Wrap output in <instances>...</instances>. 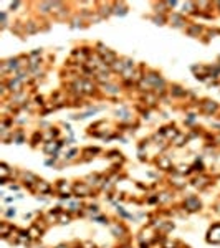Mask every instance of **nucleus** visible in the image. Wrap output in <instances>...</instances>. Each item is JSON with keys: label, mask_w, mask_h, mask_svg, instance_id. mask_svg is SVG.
Here are the masks:
<instances>
[{"label": "nucleus", "mask_w": 220, "mask_h": 248, "mask_svg": "<svg viewBox=\"0 0 220 248\" xmlns=\"http://www.w3.org/2000/svg\"><path fill=\"white\" fill-rule=\"evenodd\" d=\"M104 88H108V93H111V94H116V93H117L116 86H106V85H104Z\"/></svg>", "instance_id": "nucleus-8"}, {"label": "nucleus", "mask_w": 220, "mask_h": 248, "mask_svg": "<svg viewBox=\"0 0 220 248\" xmlns=\"http://www.w3.org/2000/svg\"><path fill=\"white\" fill-rule=\"evenodd\" d=\"M202 109L205 111V113H213V111H217V104L213 103V101H205V103L202 104Z\"/></svg>", "instance_id": "nucleus-4"}, {"label": "nucleus", "mask_w": 220, "mask_h": 248, "mask_svg": "<svg viewBox=\"0 0 220 248\" xmlns=\"http://www.w3.org/2000/svg\"><path fill=\"white\" fill-rule=\"evenodd\" d=\"M175 245L174 243H164V248H174Z\"/></svg>", "instance_id": "nucleus-14"}, {"label": "nucleus", "mask_w": 220, "mask_h": 248, "mask_svg": "<svg viewBox=\"0 0 220 248\" xmlns=\"http://www.w3.org/2000/svg\"><path fill=\"white\" fill-rule=\"evenodd\" d=\"M157 164H159V167H161V169H164V170L170 169V160L167 159V157H159Z\"/></svg>", "instance_id": "nucleus-5"}, {"label": "nucleus", "mask_w": 220, "mask_h": 248, "mask_svg": "<svg viewBox=\"0 0 220 248\" xmlns=\"http://www.w3.org/2000/svg\"><path fill=\"white\" fill-rule=\"evenodd\" d=\"M182 141H184V137H177V141H175V144H177V146L184 144V142H182Z\"/></svg>", "instance_id": "nucleus-13"}, {"label": "nucleus", "mask_w": 220, "mask_h": 248, "mask_svg": "<svg viewBox=\"0 0 220 248\" xmlns=\"http://www.w3.org/2000/svg\"><path fill=\"white\" fill-rule=\"evenodd\" d=\"M7 215H8V217H12V215H15V210H8V212H7Z\"/></svg>", "instance_id": "nucleus-15"}, {"label": "nucleus", "mask_w": 220, "mask_h": 248, "mask_svg": "<svg viewBox=\"0 0 220 248\" xmlns=\"http://www.w3.org/2000/svg\"><path fill=\"white\" fill-rule=\"evenodd\" d=\"M184 205L187 207L189 210H197V209H200V202H199V198H195V197H189L187 200L184 202Z\"/></svg>", "instance_id": "nucleus-2"}, {"label": "nucleus", "mask_w": 220, "mask_h": 248, "mask_svg": "<svg viewBox=\"0 0 220 248\" xmlns=\"http://www.w3.org/2000/svg\"><path fill=\"white\" fill-rule=\"evenodd\" d=\"M36 187H38L40 192H48V190H50V185L45 184V182H38V185H36Z\"/></svg>", "instance_id": "nucleus-7"}, {"label": "nucleus", "mask_w": 220, "mask_h": 248, "mask_svg": "<svg viewBox=\"0 0 220 248\" xmlns=\"http://www.w3.org/2000/svg\"><path fill=\"white\" fill-rule=\"evenodd\" d=\"M28 235H30V238H38L40 237V230L36 227H32L28 230Z\"/></svg>", "instance_id": "nucleus-6"}, {"label": "nucleus", "mask_w": 220, "mask_h": 248, "mask_svg": "<svg viewBox=\"0 0 220 248\" xmlns=\"http://www.w3.org/2000/svg\"><path fill=\"white\" fill-rule=\"evenodd\" d=\"M209 241H212V243H220V225H215V227L210 228Z\"/></svg>", "instance_id": "nucleus-1"}, {"label": "nucleus", "mask_w": 220, "mask_h": 248, "mask_svg": "<svg viewBox=\"0 0 220 248\" xmlns=\"http://www.w3.org/2000/svg\"><path fill=\"white\" fill-rule=\"evenodd\" d=\"M75 192L78 195H81V197H85V195L89 194V187L85 184H78V185H75Z\"/></svg>", "instance_id": "nucleus-3"}, {"label": "nucleus", "mask_w": 220, "mask_h": 248, "mask_svg": "<svg viewBox=\"0 0 220 248\" xmlns=\"http://www.w3.org/2000/svg\"><path fill=\"white\" fill-rule=\"evenodd\" d=\"M200 32V28H199V27H194V28H190V30H189V33H190V35H194V33H199Z\"/></svg>", "instance_id": "nucleus-12"}, {"label": "nucleus", "mask_w": 220, "mask_h": 248, "mask_svg": "<svg viewBox=\"0 0 220 248\" xmlns=\"http://www.w3.org/2000/svg\"><path fill=\"white\" fill-rule=\"evenodd\" d=\"M55 149H56V144H48L45 147V151H46V152H51V151H55Z\"/></svg>", "instance_id": "nucleus-9"}, {"label": "nucleus", "mask_w": 220, "mask_h": 248, "mask_svg": "<svg viewBox=\"0 0 220 248\" xmlns=\"http://www.w3.org/2000/svg\"><path fill=\"white\" fill-rule=\"evenodd\" d=\"M58 248H65V247H58Z\"/></svg>", "instance_id": "nucleus-16"}, {"label": "nucleus", "mask_w": 220, "mask_h": 248, "mask_svg": "<svg viewBox=\"0 0 220 248\" xmlns=\"http://www.w3.org/2000/svg\"><path fill=\"white\" fill-rule=\"evenodd\" d=\"M60 220H61V223H68V222H70V217L61 213V215H60Z\"/></svg>", "instance_id": "nucleus-10"}, {"label": "nucleus", "mask_w": 220, "mask_h": 248, "mask_svg": "<svg viewBox=\"0 0 220 248\" xmlns=\"http://www.w3.org/2000/svg\"><path fill=\"white\" fill-rule=\"evenodd\" d=\"M7 232H8V225H7V223H4V225H2V235H4V237H7Z\"/></svg>", "instance_id": "nucleus-11"}]
</instances>
